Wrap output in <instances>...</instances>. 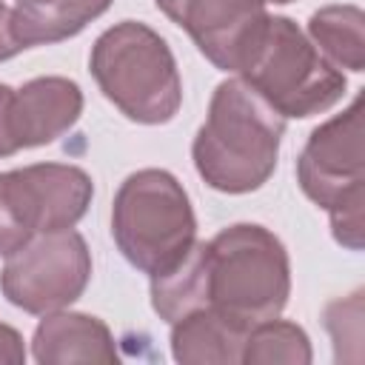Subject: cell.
Returning <instances> with one entry per match:
<instances>
[{"label": "cell", "mask_w": 365, "mask_h": 365, "mask_svg": "<svg viewBox=\"0 0 365 365\" xmlns=\"http://www.w3.org/2000/svg\"><path fill=\"white\" fill-rule=\"evenodd\" d=\"M11 97H14V88L0 83V157H11L20 151L11 131Z\"/></svg>", "instance_id": "cell-16"}, {"label": "cell", "mask_w": 365, "mask_h": 365, "mask_svg": "<svg viewBox=\"0 0 365 365\" xmlns=\"http://www.w3.org/2000/svg\"><path fill=\"white\" fill-rule=\"evenodd\" d=\"M91 279V251L74 228L34 234L11 251L0 271L3 297L34 317L68 308Z\"/></svg>", "instance_id": "cell-7"}, {"label": "cell", "mask_w": 365, "mask_h": 365, "mask_svg": "<svg viewBox=\"0 0 365 365\" xmlns=\"http://www.w3.org/2000/svg\"><path fill=\"white\" fill-rule=\"evenodd\" d=\"M285 120L240 77L222 80L191 143L197 174L222 194L262 188L279 157Z\"/></svg>", "instance_id": "cell-1"}, {"label": "cell", "mask_w": 365, "mask_h": 365, "mask_svg": "<svg viewBox=\"0 0 365 365\" xmlns=\"http://www.w3.org/2000/svg\"><path fill=\"white\" fill-rule=\"evenodd\" d=\"M103 97L128 120L163 125L182 106V80L168 43L145 23L123 20L106 29L88 57Z\"/></svg>", "instance_id": "cell-3"}, {"label": "cell", "mask_w": 365, "mask_h": 365, "mask_svg": "<svg viewBox=\"0 0 365 365\" xmlns=\"http://www.w3.org/2000/svg\"><path fill=\"white\" fill-rule=\"evenodd\" d=\"M83 114V91L68 77H34L14 88L11 131L17 148L48 145Z\"/></svg>", "instance_id": "cell-10"}, {"label": "cell", "mask_w": 365, "mask_h": 365, "mask_svg": "<svg viewBox=\"0 0 365 365\" xmlns=\"http://www.w3.org/2000/svg\"><path fill=\"white\" fill-rule=\"evenodd\" d=\"M291 297L282 240L257 222H234L205 242V308L242 328L279 317Z\"/></svg>", "instance_id": "cell-2"}, {"label": "cell", "mask_w": 365, "mask_h": 365, "mask_svg": "<svg viewBox=\"0 0 365 365\" xmlns=\"http://www.w3.org/2000/svg\"><path fill=\"white\" fill-rule=\"evenodd\" d=\"M282 120H305L334 108L345 94V74L308 40L291 17H268V26L237 71Z\"/></svg>", "instance_id": "cell-5"}, {"label": "cell", "mask_w": 365, "mask_h": 365, "mask_svg": "<svg viewBox=\"0 0 365 365\" xmlns=\"http://www.w3.org/2000/svg\"><path fill=\"white\" fill-rule=\"evenodd\" d=\"M365 14L359 6H322L308 20V40L331 60L336 68L362 71L365 68Z\"/></svg>", "instance_id": "cell-14"}, {"label": "cell", "mask_w": 365, "mask_h": 365, "mask_svg": "<svg viewBox=\"0 0 365 365\" xmlns=\"http://www.w3.org/2000/svg\"><path fill=\"white\" fill-rule=\"evenodd\" d=\"M248 328L214 308H197L171 322V356L182 365H237L242 362Z\"/></svg>", "instance_id": "cell-12"}, {"label": "cell", "mask_w": 365, "mask_h": 365, "mask_svg": "<svg viewBox=\"0 0 365 365\" xmlns=\"http://www.w3.org/2000/svg\"><path fill=\"white\" fill-rule=\"evenodd\" d=\"M220 71L237 74L268 26L265 0H154Z\"/></svg>", "instance_id": "cell-9"}, {"label": "cell", "mask_w": 365, "mask_h": 365, "mask_svg": "<svg viewBox=\"0 0 365 365\" xmlns=\"http://www.w3.org/2000/svg\"><path fill=\"white\" fill-rule=\"evenodd\" d=\"M362 94L354 103L319 123L297 157V182L319 208L331 211L339 202L365 194V151H362Z\"/></svg>", "instance_id": "cell-8"}, {"label": "cell", "mask_w": 365, "mask_h": 365, "mask_svg": "<svg viewBox=\"0 0 365 365\" xmlns=\"http://www.w3.org/2000/svg\"><path fill=\"white\" fill-rule=\"evenodd\" d=\"M265 3H294V0H265Z\"/></svg>", "instance_id": "cell-19"}, {"label": "cell", "mask_w": 365, "mask_h": 365, "mask_svg": "<svg viewBox=\"0 0 365 365\" xmlns=\"http://www.w3.org/2000/svg\"><path fill=\"white\" fill-rule=\"evenodd\" d=\"M314 359L308 334L288 319L271 317L248 328L242 345L245 365H308Z\"/></svg>", "instance_id": "cell-15"}, {"label": "cell", "mask_w": 365, "mask_h": 365, "mask_svg": "<svg viewBox=\"0 0 365 365\" xmlns=\"http://www.w3.org/2000/svg\"><path fill=\"white\" fill-rule=\"evenodd\" d=\"M111 237L125 262L148 279L171 271L197 242V217L182 182L165 168L128 174L114 194Z\"/></svg>", "instance_id": "cell-4"}, {"label": "cell", "mask_w": 365, "mask_h": 365, "mask_svg": "<svg viewBox=\"0 0 365 365\" xmlns=\"http://www.w3.org/2000/svg\"><path fill=\"white\" fill-rule=\"evenodd\" d=\"M31 354L43 365H71V362H117V345L111 328L77 311L43 314L31 336Z\"/></svg>", "instance_id": "cell-11"}, {"label": "cell", "mask_w": 365, "mask_h": 365, "mask_svg": "<svg viewBox=\"0 0 365 365\" xmlns=\"http://www.w3.org/2000/svg\"><path fill=\"white\" fill-rule=\"evenodd\" d=\"M20 362H26L23 336L11 325L0 322V365H20Z\"/></svg>", "instance_id": "cell-17"}, {"label": "cell", "mask_w": 365, "mask_h": 365, "mask_svg": "<svg viewBox=\"0 0 365 365\" xmlns=\"http://www.w3.org/2000/svg\"><path fill=\"white\" fill-rule=\"evenodd\" d=\"M94 197V182L80 165L34 163L0 171V257L34 234L74 228Z\"/></svg>", "instance_id": "cell-6"}, {"label": "cell", "mask_w": 365, "mask_h": 365, "mask_svg": "<svg viewBox=\"0 0 365 365\" xmlns=\"http://www.w3.org/2000/svg\"><path fill=\"white\" fill-rule=\"evenodd\" d=\"M108 6L111 0H17L11 9V34L20 48L60 43L80 34Z\"/></svg>", "instance_id": "cell-13"}, {"label": "cell", "mask_w": 365, "mask_h": 365, "mask_svg": "<svg viewBox=\"0 0 365 365\" xmlns=\"http://www.w3.org/2000/svg\"><path fill=\"white\" fill-rule=\"evenodd\" d=\"M17 51H23L11 34V9L0 0V60H9L14 57Z\"/></svg>", "instance_id": "cell-18"}]
</instances>
